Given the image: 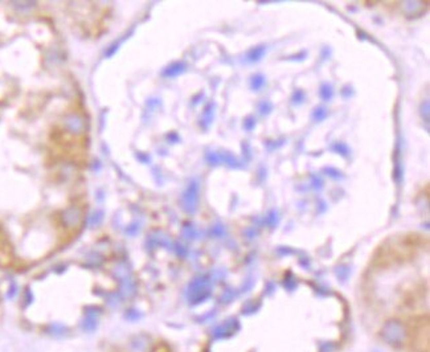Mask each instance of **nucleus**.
Listing matches in <instances>:
<instances>
[{"label": "nucleus", "instance_id": "f257e3e1", "mask_svg": "<svg viewBox=\"0 0 430 352\" xmlns=\"http://www.w3.org/2000/svg\"><path fill=\"white\" fill-rule=\"evenodd\" d=\"M81 217H82V212H81L80 208L77 207H70L66 210H64L61 215V221L64 224V226L66 228H75L80 224Z\"/></svg>", "mask_w": 430, "mask_h": 352}, {"label": "nucleus", "instance_id": "f03ea898", "mask_svg": "<svg viewBox=\"0 0 430 352\" xmlns=\"http://www.w3.org/2000/svg\"><path fill=\"white\" fill-rule=\"evenodd\" d=\"M65 127L73 134H80L85 130V120L78 114H70L65 118Z\"/></svg>", "mask_w": 430, "mask_h": 352}, {"label": "nucleus", "instance_id": "7ed1b4c3", "mask_svg": "<svg viewBox=\"0 0 430 352\" xmlns=\"http://www.w3.org/2000/svg\"><path fill=\"white\" fill-rule=\"evenodd\" d=\"M34 2H15L13 3V7L16 9H20V11H25V9H29L32 7H34Z\"/></svg>", "mask_w": 430, "mask_h": 352}]
</instances>
